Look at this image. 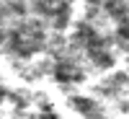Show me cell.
I'll return each instance as SVG.
<instances>
[{"instance_id":"cell-3","label":"cell","mask_w":129,"mask_h":119,"mask_svg":"<svg viewBox=\"0 0 129 119\" xmlns=\"http://www.w3.org/2000/svg\"><path fill=\"white\" fill-rule=\"evenodd\" d=\"M72 109H78L80 114H93L95 111V101L93 99H85V96H75V99L70 101Z\"/></svg>"},{"instance_id":"cell-1","label":"cell","mask_w":129,"mask_h":119,"mask_svg":"<svg viewBox=\"0 0 129 119\" xmlns=\"http://www.w3.org/2000/svg\"><path fill=\"white\" fill-rule=\"evenodd\" d=\"M10 49L16 52V55H31V52H36L41 47V41H44V34H41V29H34V26H23L10 34Z\"/></svg>"},{"instance_id":"cell-4","label":"cell","mask_w":129,"mask_h":119,"mask_svg":"<svg viewBox=\"0 0 129 119\" xmlns=\"http://www.w3.org/2000/svg\"><path fill=\"white\" fill-rule=\"evenodd\" d=\"M41 119H54V116H49V114H47V116H41Z\"/></svg>"},{"instance_id":"cell-2","label":"cell","mask_w":129,"mask_h":119,"mask_svg":"<svg viewBox=\"0 0 129 119\" xmlns=\"http://www.w3.org/2000/svg\"><path fill=\"white\" fill-rule=\"evenodd\" d=\"M54 78L59 83H72V80H80L83 73L78 67H72V65H67V62H59L57 67H54Z\"/></svg>"}]
</instances>
